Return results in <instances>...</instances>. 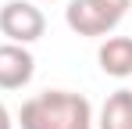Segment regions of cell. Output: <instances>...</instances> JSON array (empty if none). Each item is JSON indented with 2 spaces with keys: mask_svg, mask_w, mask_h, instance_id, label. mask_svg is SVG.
Wrapping results in <instances>:
<instances>
[{
  "mask_svg": "<svg viewBox=\"0 0 132 129\" xmlns=\"http://www.w3.org/2000/svg\"><path fill=\"white\" fill-rule=\"evenodd\" d=\"M18 126L22 129H93V108L82 93L46 90L22 104Z\"/></svg>",
  "mask_w": 132,
  "mask_h": 129,
  "instance_id": "1",
  "label": "cell"
},
{
  "mask_svg": "<svg viewBox=\"0 0 132 129\" xmlns=\"http://www.w3.org/2000/svg\"><path fill=\"white\" fill-rule=\"evenodd\" d=\"M132 0H71L64 7V22L79 36H107L129 15Z\"/></svg>",
  "mask_w": 132,
  "mask_h": 129,
  "instance_id": "2",
  "label": "cell"
},
{
  "mask_svg": "<svg viewBox=\"0 0 132 129\" xmlns=\"http://www.w3.org/2000/svg\"><path fill=\"white\" fill-rule=\"evenodd\" d=\"M0 32L7 36V43H36L46 32V18L36 7V0H7L0 7Z\"/></svg>",
  "mask_w": 132,
  "mask_h": 129,
  "instance_id": "3",
  "label": "cell"
},
{
  "mask_svg": "<svg viewBox=\"0 0 132 129\" xmlns=\"http://www.w3.org/2000/svg\"><path fill=\"white\" fill-rule=\"evenodd\" d=\"M36 75V58L22 43H0V90H22Z\"/></svg>",
  "mask_w": 132,
  "mask_h": 129,
  "instance_id": "4",
  "label": "cell"
},
{
  "mask_svg": "<svg viewBox=\"0 0 132 129\" xmlns=\"http://www.w3.org/2000/svg\"><path fill=\"white\" fill-rule=\"evenodd\" d=\"M100 68L114 79H129L132 75V36H107L96 50Z\"/></svg>",
  "mask_w": 132,
  "mask_h": 129,
  "instance_id": "5",
  "label": "cell"
},
{
  "mask_svg": "<svg viewBox=\"0 0 132 129\" xmlns=\"http://www.w3.org/2000/svg\"><path fill=\"white\" fill-rule=\"evenodd\" d=\"M100 129H132V90H114L100 108Z\"/></svg>",
  "mask_w": 132,
  "mask_h": 129,
  "instance_id": "6",
  "label": "cell"
},
{
  "mask_svg": "<svg viewBox=\"0 0 132 129\" xmlns=\"http://www.w3.org/2000/svg\"><path fill=\"white\" fill-rule=\"evenodd\" d=\"M0 129H14V118H11V111H7L4 101H0Z\"/></svg>",
  "mask_w": 132,
  "mask_h": 129,
  "instance_id": "7",
  "label": "cell"
}]
</instances>
